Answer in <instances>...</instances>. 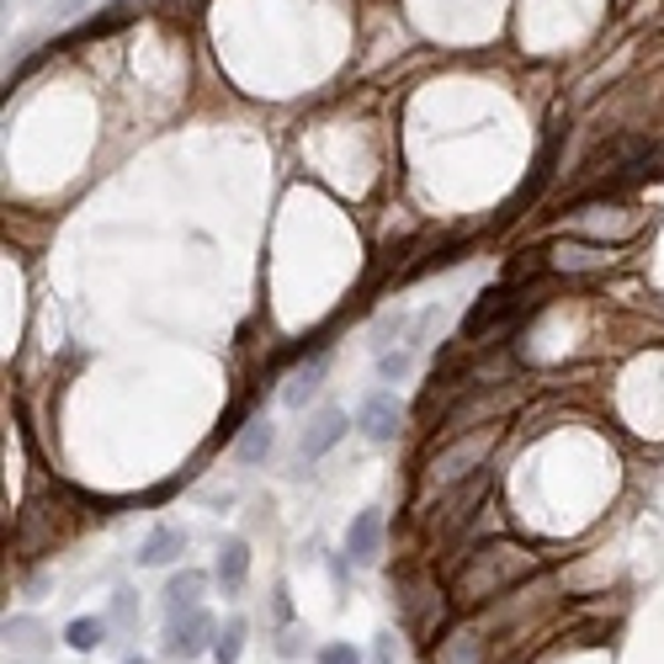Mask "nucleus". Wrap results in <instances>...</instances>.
I'll list each match as a JSON object with an SVG mask.
<instances>
[{
    "instance_id": "nucleus-1",
    "label": "nucleus",
    "mask_w": 664,
    "mask_h": 664,
    "mask_svg": "<svg viewBox=\"0 0 664 664\" xmlns=\"http://www.w3.org/2000/svg\"><path fill=\"white\" fill-rule=\"evenodd\" d=\"M218 643V627L208 612H187V617H170V638L166 648L176 660H197V654H208Z\"/></svg>"
},
{
    "instance_id": "nucleus-2",
    "label": "nucleus",
    "mask_w": 664,
    "mask_h": 664,
    "mask_svg": "<svg viewBox=\"0 0 664 664\" xmlns=\"http://www.w3.org/2000/svg\"><path fill=\"white\" fill-rule=\"evenodd\" d=\"M511 314H516V287H489L474 309H468V319H463V335H468V340H484V335L495 330L499 319H511Z\"/></svg>"
},
{
    "instance_id": "nucleus-3",
    "label": "nucleus",
    "mask_w": 664,
    "mask_h": 664,
    "mask_svg": "<svg viewBox=\"0 0 664 664\" xmlns=\"http://www.w3.org/2000/svg\"><path fill=\"white\" fill-rule=\"evenodd\" d=\"M356 426L367 442H394V430H399V399L394 394H367L361 409H356Z\"/></svg>"
},
{
    "instance_id": "nucleus-4",
    "label": "nucleus",
    "mask_w": 664,
    "mask_h": 664,
    "mask_svg": "<svg viewBox=\"0 0 664 664\" xmlns=\"http://www.w3.org/2000/svg\"><path fill=\"white\" fill-rule=\"evenodd\" d=\"M346 415H340V409H319V415H314L309 426H304V457H325V452L335 447V442H340V436H346Z\"/></svg>"
},
{
    "instance_id": "nucleus-5",
    "label": "nucleus",
    "mask_w": 664,
    "mask_h": 664,
    "mask_svg": "<svg viewBox=\"0 0 664 664\" xmlns=\"http://www.w3.org/2000/svg\"><path fill=\"white\" fill-rule=\"evenodd\" d=\"M378 543H383V511H361L346 532V553H351V564H373L378 558Z\"/></svg>"
},
{
    "instance_id": "nucleus-6",
    "label": "nucleus",
    "mask_w": 664,
    "mask_h": 664,
    "mask_svg": "<svg viewBox=\"0 0 664 664\" xmlns=\"http://www.w3.org/2000/svg\"><path fill=\"white\" fill-rule=\"evenodd\" d=\"M484 452H489V430H484V436H468V442H463L457 452H447V457H436L430 478H436V484H452V478H463L468 468H478V457H484Z\"/></svg>"
},
{
    "instance_id": "nucleus-7",
    "label": "nucleus",
    "mask_w": 664,
    "mask_h": 664,
    "mask_svg": "<svg viewBox=\"0 0 664 664\" xmlns=\"http://www.w3.org/2000/svg\"><path fill=\"white\" fill-rule=\"evenodd\" d=\"M202 591H208V574L181 569V574H176V579L166 585V612H170V617H187V612H197Z\"/></svg>"
},
{
    "instance_id": "nucleus-8",
    "label": "nucleus",
    "mask_w": 664,
    "mask_h": 664,
    "mask_svg": "<svg viewBox=\"0 0 664 664\" xmlns=\"http://www.w3.org/2000/svg\"><path fill=\"white\" fill-rule=\"evenodd\" d=\"M187 553V532H176V526H160V532H149L139 547V564H149V569H160V564H176Z\"/></svg>"
},
{
    "instance_id": "nucleus-9",
    "label": "nucleus",
    "mask_w": 664,
    "mask_h": 664,
    "mask_svg": "<svg viewBox=\"0 0 664 664\" xmlns=\"http://www.w3.org/2000/svg\"><path fill=\"white\" fill-rule=\"evenodd\" d=\"M6 654L22 664V660H38L43 654V643H38V622L32 617H11L6 622Z\"/></svg>"
},
{
    "instance_id": "nucleus-10",
    "label": "nucleus",
    "mask_w": 664,
    "mask_h": 664,
    "mask_svg": "<svg viewBox=\"0 0 664 664\" xmlns=\"http://www.w3.org/2000/svg\"><path fill=\"white\" fill-rule=\"evenodd\" d=\"M245 574H250V547L239 543V537H229V543L218 547V579H224V591H239Z\"/></svg>"
},
{
    "instance_id": "nucleus-11",
    "label": "nucleus",
    "mask_w": 664,
    "mask_h": 664,
    "mask_svg": "<svg viewBox=\"0 0 664 664\" xmlns=\"http://www.w3.org/2000/svg\"><path fill=\"white\" fill-rule=\"evenodd\" d=\"M612 256L595 250V245H553V266L558 271H591V266H606Z\"/></svg>"
},
{
    "instance_id": "nucleus-12",
    "label": "nucleus",
    "mask_w": 664,
    "mask_h": 664,
    "mask_svg": "<svg viewBox=\"0 0 664 664\" xmlns=\"http://www.w3.org/2000/svg\"><path fill=\"white\" fill-rule=\"evenodd\" d=\"M325 367H330V356L319 351V356L309 361V367H304V373H298V378H293V383L283 388V404H293V409H304V399H309L314 388H319V378H325Z\"/></svg>"
},
{
    "instance_id": "nucleus-13",
    "label": "nucleus",
    "mask_w": 664,
    "mask_h": 664,
    "mask_svg": "<svg viewBox=\"0 0 664 664\" xmlns=\"http://www.w3.org/2000/svg\"><path fill=\"white\" fill-rule=\"evenodd\" d=\"M65 643H70L75 654H91V648L107 643V622L101 617H75L70 627H65Z\"/></svg>"
},
{
    "instance_id": "nucleus-14",
    "label": "nucleus",
    "mask_w": 664,
    "mask_h": 664,
    "mask_svg": "<svg viewBox=\"0 0 664 664\" xmlns=\"http://www.w3.org/2000/svg\"><path fill=\"white\" fill-rule=\"evenodd\" d=\"M271 442H277V430L266 426V420H256V426H245V436L235 442V457L239 463H261L266 452H271Z\"/></svg>"
},
{
    "instance_id": "nucleus-15",
    "label": "nucleus",
    "mask_w": 664,
    "mask_h": 664,
    "mask_svg": "<svg viewBox=\"0 0 664 664\" xmlns=\"http://www.w3.org/2000/svg\"><path fill=\"white\" fill-rule=\"evenodd\" d=\"M239 648H245V622H229L224 633H218V643H214V660L218 664H239Z\"/></svg>"
},
{
    "instance_id": "nucleus-16",
    "label": "nucleus",
    "mask_w": 664,
    "mask_h": 664,
    "mask_svg": "<svg viewBox=\"0 0 664 664\" xmlns=\"http://www.w3.org/2000/svg\"><path fill=\"white\" fill-rule=\"evenodd\" d=\"M378 373H383L388 383H399L404 373H409V351H388V356L378 361Z\"/></svg>"
},
{
    "instance_id": "nucleus-17",
    "label": "nucleus",
    "mask_w": 664,
    "mask_h": 664,
    "mask_svg": "<svg viewBox=\"0 0 664 664\" xmlns=\"http://www.w3.org/2000/svg\"><path fill=\"white\" fill-rule=\"evenodd\" d=\"M319 664H361V660H356L351 643H325V648H319Z\"/></svg>"
},
{
    "instance_id": "nucleus-18",
    "label": "nucleus",
    "mask_w": 664,
    "mask_h": 664,
    "mask_svg": "<svg viewBox=\"0 0 664 664\" xmlns=\"http://www.w3.org/2000/svg\"><path fill=\"white\" fill-rule=\"evenodd\" d=\"M112 622H118V627H133V595H128V591L112 601Z\"/></svg>"
},
{
    "instance_id": "nucleus-19",
    "label": "nucleus",
    "mask_w": 664,
    "mask_h": 664,
    "mask_svg": "<svg viewBox=\"0 0 664 664\" xmlns=\"http://www.w3.org/2000/svg\"><path fill=\"white\" fill-rule=\"evenodd\" d=\"M128 664H143V660H128Z\"/></svg>"
},
{
    "instance_id": "nucleus-20",
    "label": "nucleus",
    "mask_w": 664,
    "mask_h": 664,
    "mask_svg": "<svg viewBox=\"0 0 664 664\" xmlns=\"http://www.w3.org/2000/svg\"><path fill=\"white\" fill-rule=\"evenodd\" d=\"M378 664H388V660H378Z\"/></svg>"
}]
</instances>
